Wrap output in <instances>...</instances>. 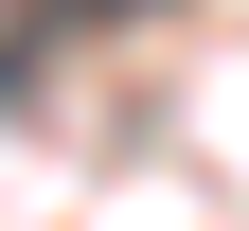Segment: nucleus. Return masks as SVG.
<instances>
[{"label":"nucleus","mask_w":249,"mask_h":231,"mask_svg":"<svg viewBox=\"0 0 249 231\" xmlns=\"http://www.w3.org/2000/svg\"><path fill=\"white\" fill-rule=\"evenodd\" d=\"M53 18H124V0H53Z\"/></svg>","instance_id":"nucleus-1"}]
</instances>
